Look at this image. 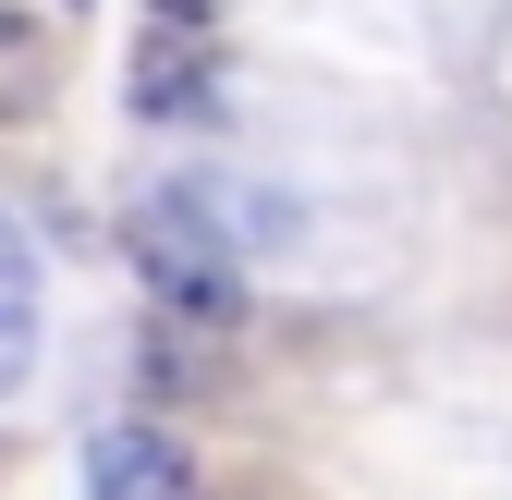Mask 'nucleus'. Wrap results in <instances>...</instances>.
<instances>
[{
  "label": "nucleus",
  "mask_w": 512,
  "mask_h": 500,
  "mask_svg": "<svg viewBox=\"0 0 512 500\" xmlns=\"http://www.w3.org/2000/svg\"><path fill=\"white\" fill-rule=\"evenodd\" d=\"M49 98V25L0 13V110H37Z\"/></svg>",
  "instance_id": "20e7f679"
},
{
  "label": "nucleus",
  "mask_w": 512,
  "mask_h": 500,
  "mask_svg": "<svg viewBox=\"0 0 512 500\" xmlns=\"http://www.w3.org/2000/svg\"><path fill=\"white\" fill-rule=\"evenodd\" d=\"M0 281H25V244H13V220H0Z\"/></svg>",
  "instance_id": "0eeeda50"
},
{
  "label": "nucleus",
  "mask_w": 512,
  "mask_h": 500,
  "mask_svg": "<svg viewBox=\"0 0 512 500\" xmlns=\"http://www.w3.org/2000/svg\"><path fill=\"white\" fill-rule=\"evenodd\" d=\"M61 13H86V0H61Z\"/></svg>",
  "instance_id": "6e6552de"
},
{
  "label": "nucleus",
  "mask_w": 512,
  "mask_h": 500,
  "mask_svg": "<svg viewBox=\"0 0 512 500\" xmlns=\"http://www.w3.org/2000/svg\"><path fill=\"white\" fill-rule=\"evenodd\" d=\"M86 500H196V464H183L171 427L122 415V427H98V440H86Z\"/></svg>",
  "instance_id": "f03ea898"
},
{
  "label": "nucleus",
  "mask_w": 512,
  "mask_h": 500,
  "mask_svg": "<svg viewBox=\"0 0 512 500\" xmlns=\"http://www.w3.org/2000/svg\"><path fill=\"white\" fill-rule=\"evenodd\" d=\"M135 110H147V122H208V110H220L208 25H171V13H147V49H135Z\"/></svg>",
  "instance_id": "7ed1b4c3"
},
{
  "label": "nucleus",
  "mask_w": 512,
  "mask_h": 500,
  "mask_svg": "<svg viewBox=\"0 0 512 500\" xmlns=\"http://www.w3.org/2000/svg\"><path fill=\"white\" fill-rule=\"evenodd\" d=\"M147 13H171V25H208V0H147Z\"/></svg>",
  "instance_id": "423d86ee"
},
{
  "label": "nucleus",
  "mask_w": 512,
  "mask_h": 500,
  "mask_svg": "<svg viewBox=\"0 0 512 500\" xmlns=\"http://www.w3.org/2000/svg\"><path fill=\"white\" fill-rule=\"evenodd\" d=\"M37 379V281H0V403Z\"/></svg>",
  "instance_id": "39448f33"
},
{
  "label": "nucleus",
  "mask_w": 512,
  "mask_h": 500,
  "mask_svg": "<svg viewBox=\"0 0 512 500\" xmlns=\"http://www.w3.org/2000/svg\"><path fill=\"white\" fill-rule=\"evenodd\" d=\"M232 220V196L220 183H171V196H147L135 208V269H147V293H159V318H183V330H232L244 318V232H220Z\"/></svg>",
  "instance_id": "f257e3e1"
}]
</instances>
